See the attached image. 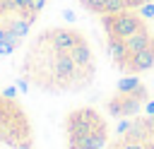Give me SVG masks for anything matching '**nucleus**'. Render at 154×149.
<instances>
[{
    "instance_id": "f257e3e1",
    "label": "nucleus",
    "mask_w": 154,
    "mask_h": 149,
    "mask_svg": "<svg viewBox=\"0 0 154 149\" xmlns=\"http://www.w3.org/2000/svg\"><path fill=\"white\" fill-rule=\"evenodd\" d=\"M106 127L103 118L94 111V108H77L67 115L65 120V132H67V139H79V137H87L96 130Z\"/></svg>"
},
{
    "instance_id": "f03ea898",
    "label": "nucleus",
    "mask_w": 154,
    "mask_h": 149,
    "mask_svg": "<svg viewBox=\"0 0 154 149\" xmlns=\"http://www.w3.org/2000/svg\"><path fill=\"white\" fill-rule=\"evenodd\" d=\"M101 22H103L106 34H116V36H120V38H128V36H132L140 26H144L142 17H140L132 7H128V10H123V12H116V14H101Z\"/></svg>"
},
{
    "instance_id": "7ed1b4c3",
    "label": "nucleus",
    "mask_w": 154,
    "mask_h": 149,
    "mask_svg": "<svg viewBox=\"0 0 154 149\" xmlns=\"http://www.w3.org/2000/svg\"><path fill=\"white\" fill-rule=\"evenodd\" d=\"M41 36L51 43V48H53L55 53H70L72 46L82 38V34L75 31V29H51V31H46V34H41Z\"/></svg>"
},
{
    "instance_id": "20e7f679",
    "label": "nucleus",
    "mask_w": 154,
    "mask_h": 149,
    "mask_svg": "<svg viewBox=\"0 0 154 149\" xmlns=\"http://www.w3.org/2000/svg\"><path fill=\"white\" fill-rule=\"evenodd\" d=\"M106 48H108V55H111V60L118 65V67H128V60H130V50H128V43H125V38H120V36H116V34H108V38H106Z\"/></svg>"
},
{
    "instance_id": "39448f33",
    "label": "nucleus",
    "mask_w": 154,
    "mask_h": 149,
    "mask_svg": "<svg viewBox=\"0 0 154 149\" xmlns=\"http://www.w3.org/2000/svg\"><path fill=\"white\" fill-rule=\"evenodd\" d=\"M53 74L60 82H70L77 74V62L72 60L70 53H55L53 55Z\"/></svg>"
},
{
    "instance_id": "423d86ee",
    "label": "nucleus",
    "mask_w": 154,
    "mask_h": 149,
    "mask_svg": "<svg viewBox=\"0 0 154 149\" xmlns=\"http://www.w3.org/2000/svg\"><path fill=\"white\" fill-rule=\"evenodd\" d=\"M106 139H108V132H106V127H101L87 137L67 139V149H101V147H106Z\"/></svg>"
},
{
    "instance_id": "0eeeda50",
    "label": "nucleus",
    "mask_w": 154,
    "mask_h": 149,
    "mask_svg": "<svg viewBox=\"0 0 154 149\" xmlns=\"http://www.w3.org/2000/svg\"><path fill=\"white\" fill-rule=\"evenodd\" d=\"M149 67H154V46L142 48L137 53H130V60H128L125 70H130V72H144Z\"/></svg>"
},
{
    "instance_id": "6e6552de",
    "label": "nucleus",
    "mask_w": 154,
    "mask_h": 149,
    "mask_svg": "<svg viewBox=\"0 0 154 149\" xmlns=\"http://www.w3.org/2000/svg\"><path fill=\"white\" fill-rule=\"evenodd\" d=\"M125 43H128V50H130V53H137V50H142V48L154 46V38H152V34H149L147 26H140L132 36L125 38Z\"/></svg>"
},
{
    "instance_id": "1a4fd4ad",
    "label": "nucleus",
    "mask_w": 154,
    "mask_h": 149,
    "mask_svg": "<svg viewBox=\"0 0 154 149\" xmlns=\"http://www.w3.org/2000/svg\"><path fill=\"white\" fill-rule=\"evenodd\" d=\"M70 55H72V60L77 62V67H91L94 65V58H91V48H89V43L84 41V38H79L75 46H72V50H70Z\"/></svg>"
},
{
    "instance_id": "9d476101",
    "label": "nucleus",
    "mask_w": 154,
    "mask_h": 149,
    "mask_svg": "<svg viewBox=\"0 0 154 149\" xmlns=\"http://www.w3.org/2000/svg\"><path fill=\"white\" fill-rule=\"evenodd\" d=\"M140 87H142L140 77H123V79L118 82V91H120V94H135Z\"/></svg>"
},
{
    "instance_id": "9b49d317",
    "label": "nucleus",
    "mask_w": 154,
    "mask_h": 149,
    "mask_svg": "<svg viewBox=\"0 0 154 149\" xmlns=\"http://www.w3.org/2000/svg\"><path fill=\"white\" fill-rule=\"evenodd\" d=\"M149 144H152V139L149 142H135V139H123L120 137L113 149H149Z\"/></svg>"
},
{
    "instance_id": "f8f14e48",
    "label": "nucleus",
    "mask_w": 154,
    "mask_h": 149,
    "mask_svg": "<svg viewBox=\"0 0 154 149\" xmlns=\"http://www.w3.org/2000/svg\"><path fill=\"white\" fill-rule=\"evenodd\" d=\"M123 10H128V2L125 0H106L101 14H116V12H123Z\"/></svg>"
},
{
    "instance_id": "ddd939ff",
    "label": "nucleus",
    "mask_w": 154,
    "mask_h": 149,
    "mask_svg": "<svg viewBox=\"0 0 154 149\" xmlns=\"http://www.w3.org/2000/svg\"><path fill=\"white\" fill-rule=\"evenodd\" d=\"M79 5L82 7H87V10H91V12H103V5H106V0H79Z\"/></svg>"
},
{
    "instance_id": "4468645a",
    "label": "nucleus",
    "mask_w": 154,
    "mask_h": 149,
    "mask_svg": "<svg viewBox=\"0 0 154 149\" xmlns=\"http://www.w3.org/2000/svg\"><path fill=\"white\" fill-rule=\"evenodd\" d=\"M43 5H46V0H31V2H29V7H31L34 12H41Z\"/></svg>"
},
{
    "instance_id": "2eb2a0df",
    "label": "nucleus",
    "mask_w": 154,
    "mask_h": 149,
    "mask_svg": "<svg viewBox=\"0 0 154 149\" xmlns=\"http://www.w3.org/2000/svg\"><path fill=\"white\" fill-rule=\"evenodd\" d=\"M130 125H132L130 120H125V123H120V125H118V135H123V132H128V130H130Z\"/></svg>"
},
{
    "instance_id": "dca6fc26",
    "label": "nucleus",
    "mask_w": 154,
    "mask_h": 149,
    "mask_svg": "<svg viewBox=\"0 0 154 149\" xmlns=\"http://www.w3.org/2000/svg\"><path fill=\"white\" fill-rule=\"evenodd\" d=\"M125 2H128V7L135 10V7H140V5H144V2H149V0H125Z\"/></svg>"
},
{
    "instance_id": "f3484780",
    "label": "nucleus",
    "mask_w": 154,
    "mask_h": 149,
    "mask_svg": "<svg viewBox=\"0 0 154 149\" xmlns=\"http://www.w3.org/2000/svg\"><path fill=\"white\" fill-rule=\"evenodd\" d=\"M14 149H31V139H24V142H19Z\"/></svg>"
},
{
    "instance_id": "a211bd4d",
    "label": "nucleus",
    "mask_w": 154,
    "mask_h": 149,
    "mask_svg": "<svg viewBox=\"0 0 154 149\" xmlns=\"http://www.w3.org/2000/svg\"><path fill=\"white\" fill-rule=\"evenodd\" d=\"M144 113H147V115H154V101H149V103L144 106Z\"/></svg>"
}]
</instances>
